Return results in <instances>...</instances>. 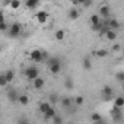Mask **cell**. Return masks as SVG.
Here are the masks:
<instances>
[{
    "label": "cell",
    "instance_id": "cell-1",
    "mask_svg": "<svg viewBox=\"0 0 124 124\" xmlns=\"http://www.w3.org/2000/svg\"><path fill=\"white\" fill-rule=\"evenodd\" d=\"M47 64H48L50 73H53V75H58V73H60V70H61V63H60V58H58V57H51V58H48Z\"/></svg>",
    "mask_w": 124,
    "mask_h": 124
},
{
    "label": "cell",
    "instance_id": "cell-2",
    "mask_svg": "<svg viewBox=\"0 0 124 124\" xmlns=\"http://www.w3.org/2000/svg\"><path fill=\"white\" fill-rule=\"evenodd\" d=\"M29 58L32 61H35V63H41V61H44L47 58V53L41 51V50H32L29 53Z\"/></svg>",
    "mask_w": 124,
    "mask_h": 124
},
{
    "label": "cell",
    "instance_id": "cell-3",
    "mask_svg": "<svg viewBox=\"0 0 124 124\" xmlns=\"http://www.w3.org/2000/svg\"><path fill=\"white\" fill-rule=\"evenodd\" d=\"M8 31H9V37L18 38V37L22 34V25H21L19 22H15V23H12V25L8 28Z\"/></svg>",
    "mask_w": 124,
    "mask_h": 124
},
{
    "label": "cell",
    "instance_id": "cell-4",
    "mask_svg": "<svg viewBox=\"0 0 124 124\" xmlns=\"http://www.w3.org/2000/svg\"><path fill=\"white\" fill-rule=\"evenodd\" d=\"M23 75H25V78H26L28 80H34L37 76H39V72H38V69H37L35 66H29V67L25 69Z\"/></svg>",
    "mask_w": 124,
    "mask_h": 124
},
{
    "label": "cell",
    "instance_id": "cell-5",
    "mask_svg": "<svg viewBox=\"0 0 124 124\" xmlns=\"http://www.w3.org/2000/svg\"><path fill=\"white\" fill-rule=\"evenodd\" d=\"M101 92H102V98H104V101H105V102H108V101H111V99H112L114 89H112L109 85H105V86L101 89Z\"/></svg>",
    "mask_w": 124,
    "mask_h": 124
},
{
    "label": "cell",
    "instance_id": "cell-6",
    "mask_svg": "<svg viewBox=\"0 0 124 124\" xmlns=\"http://www.w3.org/2000/svg\"><path fill=\"white\" fill-rule=\"evenodd\" d=\"M6 96H8V99L12 102V104H15V102H18V92L13 89V88H8V92H6Z\"/></svg>",
    "mask_w": 124,
    "mask_h": 124
},
{
    "label": "cell",
    "instance_id": "cell-7",
    "mask_svg": "<svg viewBox=\"0 0 124 124\" xmlns=\"http://www.w3.org/2000/svg\"><path fill=\"white\" fill-rule=\"evenodd\" d=\"M35 19H37L39 23H45V22L48 21V13L44 12V10H41V12H38V13L35 15Z\"/></svg>",
    "mask_w": 124,
    "mask_h": 124
},
{
    "label": "cell",
    "instance_id": "cell-8",
    "mask_svg": "<svg viewBox=\"0 0 124 124\" xmlns=\"http://www.w3.org/2000/svg\"><path fill=\"white\" fill-rule=\"evenodd\" d=\"M109 13H111V10H109V6L104 5V6H101V8H99V12H98V15H99L101 18H109Z\"/></svg>",
    "mask_w": 124,
    "mask_h": 124
},
{
    "label": "cell",
    "instance_id": "cell-9",
    "mask_svg": "<svg viewBox=\"0 0 124 124\" xmlns=\"http://www.w3.org/2000/svg\"><path fill=\"white\" fill-rule=\"evenodd\" d=\"M104 35H105V38H107L108 41H112V42H114V41L117 39V31H114V29H109V28H108Z\"/></svg>",
    "mask_w": 124,
    "mask_h": 124
},
{
    "label": "cell",
    "instance_id": "cell-10",
    "mask_svg": "<svg viewBox=\"0 0 124 124\" xmlns=\"http://www.w3.org/2000/svg\"><path fill=\"white\" fill-rule=\"evenodd\" d=\"M107 25H108L109 29H114V31H118L120 26H121V23H120L117 19H109V21H107Z\"/></svg>",
    "mask_w": 124,
    "mask_h": 124
},
{
    "label": "cell",
    "instance_id": "cell-11",
    "mask_svg": "<svg viewBox=\"0 0 124 124\" xmlns=\"http://www.w3.org/2000/svg\"><path fill=\"white\" fill-rule=\"evenodd\" d=\"M32 82H34V88H35V89H42L44 85H45V80H44L42 78H39V76H37Z\"/></svg>",
    "mask_w": 124,
    "mask_h": 124
},
{
    "label": "cell",
    "instance_id": "cell-12",
    "mask_svg": "<svg viewBox=\"0 0 124 124\" xmlns=\"http://www.w3.org/2000/svg\"><path fill=\"white\" fill-rule=\"evenodd\" d=\"M82 66H83L85 70H91V67H92V60H91L89 55H85V57H83V60H82Z\"/></svg>",
    "mask_w": 124,
    "mask_h": 124
},
{
    "label": "cell",
    "instance_id": "cell-13",
    "mask_svg": "<svg viewBox=\"0 0 124 124\" xmlns=\"http://www.w3.org/2000/svg\"><path fill=\"white\" fill-rule=\"evenodd\" d=\"M79 10H78V8H72L70 10H69V19L70 21H76L78 18H79Z\"/></svg>",
    "mask_w": 124,
    "mask_h": 124
},
{
    "label": "cell",
    "instance_id": "cell-14",
    "mask_svg": "<svg viewBox=\"0 0 124 124\" xmlns=\"http://www.w3.org/2000/svg\"><path fill=\"white\" fill-rule=\"evenodd\" d=\"M55 39L57 41H63L64 38H66V31L64 29H58V31H55Z\"/></svg>",
    "mask_w": 124,
    "mask_h": 124
},
{
    "label": "cell",
    "instance_id": "cell-15",
    "mask_svg": "<svg viewBox=\"0 0 124 124\" xmlns=\"http://www.w3.org/2000/svg\"><path fill=\"white\" fill-rule=\"evenodd\" d=\"M3 75H5V79L8 80V83H10V82L15 79V72H13V70H10V69H9L8 72H5Z\"/></svg>",
    "mask_w": 124,
    "mask_h": 124
},
{
    "label": "cell",
    "instance_id": "cell-16",
    "mask_svg": "<svg viewBox=\"0 0 124 124\" xmlns=\"http://www.w3.org/2000/svg\"><path fill=\"white\" fill-rule=\"evenodd\" d=\"M18 102L21 105H28L29 104V96L28 95H18Z\"/></svg>",
    "mask_w": 124,
    "mask_h": 124
},
{
    "label": "cell",
    "instance_id": "cell-17",
    "mask_svg": "<svg viewBox=\"0 0 124 124\" xmlns=\"http://www.w3.org/2000/svg\"><path fill=\"white\" fill-rule=\"evenodd\" d=\"M26 8L28 9H35L38 5H39V0H26Z\"/></svg>",
    "mask_w": 124,
    "mask_h": 124
},
{
    "label": "cell",
    "instance_id": "cell-18",
    "mask_svg": "<svg viewBox=\"0 0 124 124\" xmlns=\"http://www.w3.org/2000/svg\"><path fill=\"white\" fill-rule=\"evenodd\" d=\"M91 121H92V123H102L104 120H102L101 114H98V112H92V115H91Z\"/></svg>",
    "mask_w": 124,
    "mask_h": 124
},
{
    "label": "cell",
    "instance_id": "cell-19",
    "mask_svg": "<svg viewBox=\"0 0 124 124\" xmlns=\"http://www.w3.org/2000/svg\"><path fill=\"white\" fill-rule=\"evenodd\" d=\"M101 21H102V19H101V16H99L98 13H95V15H92V16H91V23H92V26H93V25L101 23Z\"/></svg>",
    "mask_w": 124,
    "mask_h": 124
},
{
    "label": "cell",
    "instance_id": "cell-20",
    "mask_svg": "<svg viewBox=\"0 0 124 124\" xmlns=\"http://www.w3.org/2000/svg\"><path fill=\"white\" fill-rule=\"evenodd\" d=\"M64 86H66V89H69V91H72V89L75 88V83H73L72 78H66V80H64Z\"/></svg>",
    "mask_w": 124,
    "mask_h": 124
},
{
    "label": "cell",
    "instance_id": "cell-21",
    "mask_svg": "<svg viewBox=\"0 0 124 124\" xmlns=\"http://www.w3.org/2000/svg\"><path fill=\"white\" fill-rule=\"evenodd\" d=\"M50 107H51V105H50L48 102H41V104H39V111L44 114V112H47V111L50 109Z\"/></svg>",
    "mask_w": 124,
    "mask_h": 124
},
{
    "label": "cell",
    "instance_id": "cell-22",
    "mask_svg": "<svg viewBox=\"0 0 124 124\" xmlns=\"http://www.w3.org/2000/svg\"><path fill=\"white\" fill-rule=\"evenodd\" d=\"M9 8L13 9V10H18V9L21 8V2H19V0H12L10 5H9Z\"/></svg>",
    "mask_w": 124,
    "mask_h": 124
},
{
    "label": "cell",
    "instance_id": "cell-23",
    "mask_svg": "<svg viewBox=\"0 0 124 124\" xmlns=\"http://www.w3.org/2000/svg\"><path fill=\"white\" fill-rule=\"evenodd\" d=\"M114 105H117V107H124V98L123 96H117L115 99H114Z\"/></svg>",
    "mask_w": 124,
    "mask_h": 124
},
{
    "label": "cell",
    "instance_id": "cell-24",
    "mask_svg": "<svg viewBox=\"0 0 124 124\" xmlns=\"http://www.w3.org/2000/svg\"><path fill=\"white\" fill-rule=\"evenodd\" d=\"M44 115H45L47 118H53V117L55 115V111H54V108H53V107H50V109H48L47 112H44Z\"/></svg>",
    "mask_w": 124,
    "mask_h": 124
},
{
    "label": "cell",
    "instance_id": "cell-25",
    "mask_svg": "<svg viewBox=\"0 0 124 124\" xmlns=\"http://www.w3.org/2000/svg\"><path fill=\"white\" fill-rule=\"evenodd\" d=\"M61 105H63L64 108H69V107L72 105V101H70V98H63V99H61Z\"/></svg>",
    "mask_w": 124,
    "mask_h": 124
},
{
    "label": "cell",
    "instance_id": "cell-26",
    "mask_svg": "<svg viewBox=\"0 0 124 124\" xmlns=\"http://www.w3.org/2000/svg\"><path fill=\"white\" fill-rule=\"evenodd\" d=\"M95 54H96V57H101V58H104V57H107V55H108V51H107V50H98Z\"/></svg>",
    "mask_w": 124,
    "mask_h": 124
},
{
    "label": "cell",
    "instance_id": "cell-27",
    "mask_svg": "<svg viewBox=\"0 0 124 124\" xmlns=\"http://www.w3.org/2000/svg\"><path fill=\"white\" fill-rule=\"evenodd\" d=\"M8 85V80L5 79V75H0V88H5Z\"/></svg>",
    "mask_w": 124,
    "mask_h": 124
},
{
    "label": "cell",
    "instance_id": "cell-28",
    "mask_svg": "<svg viewBox=\"0 0 124 124\" xmlns=\"http://www.w3.org/2000/svg\"><path fill=\"white\" fill-rule=\"evenodd\" d=\"M75 102H76V105H82V104L85 102V98L79 95V96H76V98H75Z\"/></svg>",
    "mask_w": 124,
    "mask_h": 124
},
{
    "label": "cell",
    "instance_id": "cell-29",
    "mask_svg": "<svg viewBox=\"0 0 124 124\" xmlns=\"http://www.w3.org/2000/svg\"><path fill=\"white\" fill-rule=\"evenodd\" d=\"M115 78H117L118 82H123V80H124V73H123V72H118V73L115 75Z\"/></svg>",
    "mask_w": 124,
    "mask_h": 124
},
{
    "label": "cell",
    "instance_id": "cell-30",
    "mask_svg": "<svg viewBox=\"0 0 124 124\" xmlns=\"http://www.w3.org/2000/svg\"><path fill=\"white\" fill-rule=\"evenodd\" d=\"M112 120H114L115 123L121 121V120H123V114H118V115H112Z\"/></svg>",
    "mask_w": 124,
    "mask_h": 124
},
{
    "label": "cell",
    "instance_id": "cell-31",
    "mask_svg": "<svg viewBox=\"0 0 124 124\" xmlns=\"http://www.w3.org/2000/svg\"><path fill=\"white\" fill-rule=\"evenodd\" d=\"M82 6L83 8H91L92 6V0H85V2L82 3Z\"/></svg>",
    "mask_w": 124,
    "mask_h": 124
},
{
    "label": "cell",
    "instance_id": "cell-32",
    "mask_svg": "<svg viewBox=\"0 0 124 124\" xmlns=\"http://www.w3.org/2000/svg\"><path fill=\"white\" fill-rule=\"evenodd\" d=\"M53 121H54V123H57V124H60V123H61V118H60V117H57V115H54V117H53Z\"/></svg>",
    "mask_w": 124,
    "mask_h": 124
},
{
    "label": "cell",
    "instance_id": "cell-33",
    "mask_svg": "<svg viewBox=\"0 0 124 124\" xmlns=\"http://www.w3.org/2000/svg\"><path fill=\"white\" fill-rule=\"evenodd\" d=\"M6 29H8V25L5 22H2V23H0V31H6Z\"/></svg>",
    "mask_w": 124,
    "mask_h": 124
},
{
    "label": "cell",
    "instance_id": "cell-34",
    "mask_svg": "<svg viewBox=\"0 0 124 124\" xmlns=\"http://www.w3.org/2000/svg\"><path fill=\"white\" fill-rule=\"evenodd\" d=\"M2 22H5V13H3V10H0V23Z\"/></svg>",
    "mask_w": 124,
    "mask_h": 124
},
{
    "label": "cell",
    "instance_id": "cell-35",
    "mask_svg": "<svg viewBox=\"0 0 124 124\" xmlns=\"http://www.w3.org/2000/svg\"><path fill=\"white\" fill-rule=\"evenodd\" d=\"M112 51H120V45L118 44H114L112 45Z\"/></svg>",
    "mask_w": 124,
    "mask_h": 124
},
{
    "label": "cell",
    "instance_id": "cell-36",
    "mask_svg": "<svg viewBox=\"0 0 124 124\" xmlns=\"http://www.w3.org/2000/svg\"><path fill=\"white\" fill-rule=\"evenodd\" d=\"M50 101L51 102H57V95H51L50 96Z\"/></svg>",
    "mask_w": 124,
    "mask_h": 124
},
{
    "label": "cell",
    "instance_id": "cell-37",
    "mask_svg": "<svg viewBox=\"0 0 124 124\" xmlns=\"http://www.w3.org/2000/svg\"><path fill=\"white\" fill-rule=\"evenodd\" d=\"M10 2H12V0H3V5H5V6H9Z\"/></svg>",
    "mask_w": 124,
    "mask_h": 124
},
{
    "label": "cell",
    "instance_id": "cell-38",
    "mask_svg": "<svg viewBox=\"0 0 124 124\" xmlns=\"http://www.w3.org/2000/svg\"><path fill=\"white\" fill-rule=\"evenodd\" d=\"M0 51H2V48H0Z\"/></svg>",
    "mask_w": 124,
    "mask_h": 124
}]
</instances>
